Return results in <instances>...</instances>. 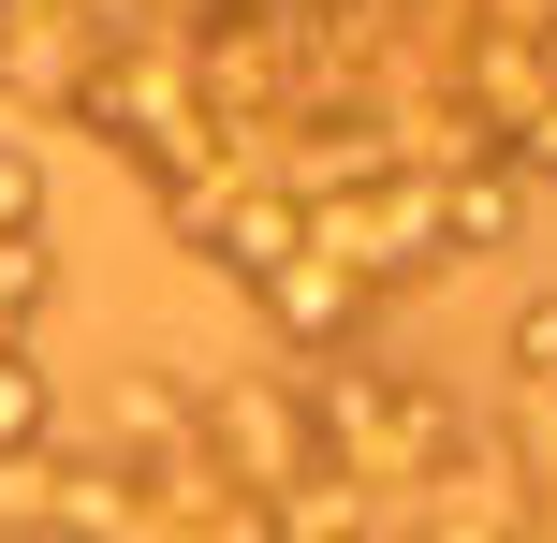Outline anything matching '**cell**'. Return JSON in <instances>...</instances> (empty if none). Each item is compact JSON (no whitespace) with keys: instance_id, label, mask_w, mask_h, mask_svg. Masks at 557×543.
<instances>
[{"instance_id":"cell-2","label":"cell","mask_w":557,"mask_h":543,"mask_svg":"<svg viewBox=\"0 0 557 543\" xmlns=\"http://www.w3.org/2000/svg\"><path fill=\"white\" fill-rule=\"evenodd\" d=\"M513 221H529V176H513V162L441 176V250H455V264H470V250H513Z\"/></svg>"},{"instance_id":"cell-3","label":"cell","mask_w":557,"mask_h":543,"mask_svg":"<svg viewBox=\"0 0 557 543\" xmlns=\"http://www.w3.org/2000/svg\"><path fill=\"white\" fill-rule=\"evenodd\" d=\"M0 456H45V368L0 353Z\"/></svg>"},{"instance_id":"cell-1","label":"cell","mask_w":557,"mask_h":543,"mask_svg":"<svg viewBox=\"0 0 557 543\" xmlns=\"http://www.w3.org/2000/svg\"><path fill=\"white\" fill-rule=\"evenodd\" d=\"M264 309H278V338L323 353V338H352V323H367V280H352V264H323V250H294V264L264 280Z\"/></svg>"}]
</instances>
